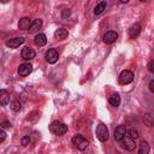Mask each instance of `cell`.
I'll list each match as a JSON object with an SVG mask.
<instances>
[{
    "label": "cell",
    "instance_id": "6da1fadb",
    "mask_svg": "<svg viewBox=\"0 0 154 154\" xmlns=\"http://www.w3.org/2000/svg\"><path fill=\"white\" fill-rule=\"evenodd\" d=\"M49 130H51V132H53L57 136H63V135H65L67 132V125L64 124V123H61V122L55 120V122L51 123Z\"/></svg>",
    "mask_w": 154,
    "mask_h": 154
},
{
    "label": "cell",
    "instance_id": "7a4b0ae2",
    "mask_svg": "<svg viewBox=\"0 0 154 154\" xmlns=\"http://www.w3.org/2000/svg\"><path fill=\"white\" fill-rule=\"evenodd\" d=\"M71 142H72V144H73L78 150H84V149H87L88 146H89L88 140H87L83 135H79V134H76V135L72 137Z\"/></svg>",
    "mask_w": 154,
    "mask_h": 154
},
{
    "label": "cell",
    "instance_id": "3957f363",
    "mask_svg": "<svg viewBox=\"0 0 154 154\" xmlns=\"http://www.w3.org/2000/svg\"><path fill=\"white\" fill-rule=\"evenodd\" d=\"M95 134H96V137L100 142H106L109 137V132H108V129L105 124H99L96 126V130H95Z\"/></svg>",
    "mask_w": 154,
    "mask_h": 154
},
{
    "label": "cell",
    "instance_id": "277c9868",
    "mask_svg": "<svg viewBox=\"0 0 154 154\" xmlns=\"http://www.w3.org/2000/svg\"><path fill=\"white\" fill-rule=\"evenodd\" d=\"M132 81H134V73H132L130 70H124V71H122L120 75H119V77H118V82H119V84H122V85L130 84Z\"/></svg>",
    "mask_w": 154,
    "mask_h": 154
},
{
    "label": "cell",
    "instance_id": "5b68a950",
    "mask_svg": "<svg viewBox=\"0 0 154 154\" xmlns=\"http://www.w3.org/2000/svg\"><path fill=\"white\" fill-rule=\"evenodd\" d=\"M120 144H122V148H124L125 150H129V152L134 150V149H135V147H136L135 140L130 138V137H129V136H126V135H125V137L120 141Z\"/></svg>",
    "mask_w": 154,
    "mask_h": 154
},
{
    "label": "cell",
    "instance_id": "8992f818",
    "mask_svg": "<svg viewBox=\"0 0 154 154\" xmlns=\"http://www.w3.org/2000/svg\"><path fill=\"white\" fill-rule=\"evenodd\" d=\"M126 131H128V130H126L125 125H118V126L116 128V130H114V135H113L114 140H116L117 142H120V141L125 137Z\"/></svg>",
    "mask_w": 154,
    "mask_h": 154
},
{
    "label": "cell",
    "instance_id": "52a82bcc",
    "mask_svg": "<svg viewBox=\"0 0 154 154\" xmlns=\"http://www.w3.org/2000/svg\"><path fill=\"white\" fill-rule=\"evenodd\" d=\"M58 58H59V54L55 48H51L46 52V60L49 64H55L58 61Z\"/></svg>",
    "mask_w": 154,
    "mask_h": 154
},
{
    "label": "cell",
    "instance_id": "ba28073f",
    "mask_svg": "<svg viewBox=\"0 0 154 154\" xmlns=\"http://www.w3.org/2000/svg\"><path fill=\"white\" fill-rule=\"evenodd\" d=\"M31 71H32V65L29 63H24V64L19 65V67H18V73H19V76H23V77L31 73Z\"/></svg>",
    "mask_w": 154,
    "mask_h": 154
},
{
    "label": "cell",
    "instance_id": "9c48e42d",
    "mask_svg": "<svg viewBox=\"0 0 154 154\" xmlns=\"http://www.w3.org/2000/svg\"><path fill=\"white\" fill-rule=\"evenodd\" d=\"M118 38V34L116 32V31H113V30H111V31H107L105 35H103V42L106 43V45H111V43H113V42H116V40Z\"/></svg>",
    "mask_w": 154,
    "mask_h": 154
},
{
    "label": "cell",
    "instance_id": "30bf717a",
    "mask_svg": "<svg viewBox=\"0 0 154 154\" xmlns=\"http://www.w3.org/2000/svg\"><path fill=\"white\" fill-rule=\"evenodd\" d=\"M24 37H13V38H10L8 41H6V46L10 47V48H18L20 45L24 43Z\"/></svg>",
    "mask_w": 154,
    "mask_h": 154
},
{
    "label": "cell",
    "instance_id": "8fae6325",
    "mask_svg": "<svg viewBox=\"0 0 154 154\" xmlns=\"http://www.w3.org/2000/svg\"><path fill=\"white\" fill-rule=\"evenodd\" d=\"M20 55H22V58H23L24 60H31V59L35 58L36 53H35V51H34L32 48H30V47H25V48L22 49Z\"/></svg>",
    "mask_w": 154,
    "mask_h": 154
},
{
    "label": "cell",
    "instance_id": "7c38bea8",
    "mask_svg": "<svg viewBox=\"0 0 154 154\" xmlns=\"http://www.w3.org/2000/svg\"><path fill=\"white\" fill-rule=\"evenodd\" d=\"M140 32H141V25L138 23H135L129 28V36L131 38H136L140 35Z\"/></svg>",
    "mask_w": 154,
    "mask_h": 154
},
{
    "label": "cell",
    "instance_id": "4fadbf2b",
    "mask_svg": "<svg viewBox=\"0 0 154 154\" xmlns=\"http://www.w3.org/2000/svg\"><path fill=\"white\" fill-rule=\"evenodd\" d=\"M31 22H32V20H31L29 17H23V18H20L19 22H18V28H19L20 30H29Z\"/></svg>",
    "mask_w": 154,
    "mask_h": 154
},
{
    "label": "cell",
    "instance_id": "5bb4252c",
    "mask_svg": "<svg viewBox=\"0 0 154 154\" xmlns=\"http://www.w3.org/2000/svg\"><path fill=\"white\" fill-rule=\"evenodd\" d=\"M41 28H42V20H41V19H35V20L31 22L30 28H29L28 31H29L30 34H34V32H37Z\"/></svg>",
    "mask_w": 154,
    "mask_h": 154
},
{
    "label": "cell",
    "instance_id": "9a60e30c",
    "mask_svg": "<svg viewBox=\"0 0 154 154\" xmlns=\"http://www.w3.org/2000/svg\"><path fill=\"white\" fill-rule=\"evenodd\" d=\"M10 102V93L5 89H0V105L6 106Z\"/></svg>",
    "mask_w": 154,
    "mask_h": 154
},
{
    "label": "cell",
    "instance_id": "2e32d148",
    "mask_svg": "<svg viewBox=\"0 0 154 154\" xmlns=\"http://www.w3.org/2000/svg\"><path fill=\"white\" fill-rule=\"evenodd\" d=\"M34 42H35L36 46L42 47V46H45L47 43V36L45 34H37L35 36V38H34Z\"/></svg>",
    "mask_w": 154,
    "mask_h": 154
},
{
    "label": "cell",
    "instance_id": "e0dca14e",
    "mask_svg": "<svg viewBox=\"0 0 154 154\" xmlns=\"http://www.w3.org/2000/svg\"><path fill=\"white\" fill-rule=\"evenodd\" d=\"M67 35H69V32H67V30L64 29V28H59V29H57L55 32H54V37H55L57 40H64V38L67 37Z\"/></svg>",
    "mask_w": 154,
    "mask_h": 154
},
{
    "label": "cell",
    "instance_id": "ac0fdd59",
    "mask_svg": "<svg viewBox=\"0 0 154 154\" xmlns=\"http://www.w3.org/2000/svg\"><path fill=\"white\" fill-rule=\"evenodd\" d=\"M149 150H150L149 143H148L147 141H142V142L140 143L138 153H137V154H149Z\"/></svg>",
    "mask_w": 154,
    "mask_h": 154
},
{
    "label": "cell",
    "instance_id": "d6986e66",
    "mask_svg": "<svg viewBox=\"0 0 154 154\" xmlns=\"http://www.w3.org/2000/svg\"><path fill=\"white\" fill-rule=\"evenodd\" d=\"M120 96H119V94H113V95H111L109 96V100H108V102H109V105L111 106H113V107H118L119 105H120Z\"/></svg>",
    "mask_w": 154,
    "mask_h": 154
},
{
    "label": "cell",
    "instance_id": "ffe728a7",
    "mask_svg": "<svg viewBox=\"0 0 154 154\" xmlns=\"http://www.w3.org/2000/svg\"><path fill=\"white\" fill-rule=\"evenodd\" d=\"M106 6H107V2H106V1L99 2V4L94 7V14H101V13L106 10Z\"/></svg>",
    "mask_w": 154,
    "mask_h": 154
},
{
    "label": "cell",
    "instance_id": "44dd1931",
    "mask_svg": "<svg viewBox=\"0 0 154 154\" xmlns=\"http://www.w3.org/2000/svg\"><path fill=\"white\" fill-rule=\"evenodd\" d=\"M10 108L13 112H19L20 108H22V102L19 100H13V101L10 102Z\"/></svg>",
    "mask_w": 154,
    "mask_h": 154
},
{
    "label": "cell",
    "instance_id": "7402d4cb",
    "mask_svg": "<svg viewBox=\"0 0 154 154\" xmlns=\"http://www.w3.org/2000/svg\"><path fill=\"white\" fill-rule=\"evenodd\" d=\"M143 120H144V124L147 126H153V116H152V113H144Z\"/></svg>",
    "mask_w": 154,
    "mask_h": 154
},
{
    "label": "cell",
    "instance_id": "603a6c76",
    "mask_svg": "<svg viewBox=\"0 0 154 154\" xmlns=\"http://www.w3.org/2000/svg\"><path fill=\"white\" fill-rule=\"evenodd\" d=\"M126 136H129L130 138H132V140L136 141V140L138 138L140 135H138V131H137V130H135V129H130L129 131H126Z\"/></svg>",
    "mask_w": 154,
    "mask_h": 154
},
{
    "label": "cell",
    "instance_id": "cb8c5ba5",
    "mask_svg": "<svg viewBox=\"0 0 154 154\" xmlns=\"http://www.w3.org/2000/svg\"><path fill=\"white\" fill-rule=\"evenodd\" d=\"M29 143H30V137H29V136H24V137L22 138V146H23V147H26Z\"/></svg>",
    "mask_w": 154,
    "mask_h": 154
},
{
    "label": "cell",
    "instance_id": "d4e9b609",
    "mask_svg": "<svg viewBox=\"0 0 154 154\" xmlns=\"http://www.w3.org/2000/svg\"><path fill=\"white\" fill-rule=\"evenodd\" d=\"M0 126L4 128V129H10V128H11V123L7 122V120H4V122L0 123Z\"/></svg>",
    "mask_w": 154,
    "mask_h": 154
},
{
    "label": "cell",
    "instance_id": "484cf974",
    "mask_svg": "<svg viewBox=\"0 0 154 154\" xmlns=\"http://www.w3.org/2000/svg\"><path fill=\"white\" fill-rule=\"evenodd\" d=\"M148 71L152 72V73L154 72V61H153V60H150V61L148 63Z\"/></svg>",
    "mask_w": 154,
    "mask_h": 154
},
{
    "label": "cell",
    "instance_id": "4316f807",
    "mask_svg": "<svg viewBox=\"0 0 154 154\" xmlns=\"http://www.w3.org/2000/svg\"><path fill=\"white\" fill-rule=\"evenodd\" d=\"M6 140V132L4 130H0V143Z\"/></svg>",
    "mask_w": 154,
    "mask_h": 154
},
{
    "label": "cell",
    "instance_id": "83f0119b",
    "mask_svg": "<svg viewBox=\"0 0 154 154\" xmlns=\"http://www.w3.org/2000/svg\"><path fill=\"white\" fill-rule=\"evenodd\" d=\"M149 90L152 93H154V79H150V82H149Z\"/></svg>",
    "mask_w": 154,
    "mask_h": 154
},
{
    "label": "cell",
    "instance_id": "f1b7e54d",
    "mask_svg": "<svg viewBox=\"0 0 154 154\" xmlns=\"http://www.w3.org/2000/svg\"><path fill=\"white\" fill-rule=\"evenodd\" d=\"M70 14V10H64L63 11V18H66V16Z\"/></svg>",
    "mask_w": 154,
    "mask_h": 154
}]
</instances>
